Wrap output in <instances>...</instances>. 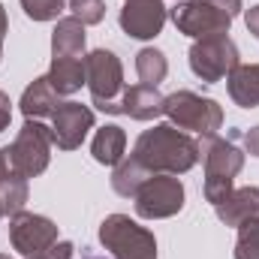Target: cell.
Segmentation results:
<instances>
[{"mask_svg": "<svg viewBox=\"0 0 259 259\" xmlns=\"http://www.w3.org/2000/svg\"><path fill=\"white\" fill-rule=\"evenodd\" d=\"M130 157H136L151 175H184L199 163L202 154L190 133L172 124H154L136 139Z\"/></svg>", "mask_w": 259, "mask_h": 259, "instance_id": "1", "label": "cell"}, {"mask_svg": "<svg viewBox=\"0 0 259 259\" xmlns=\"http://www.w3.org/2000/svg\"><path fill=\"white\" fill-rule=\"evenodd\" d=\"M238 136L241 133L232 130L229 139L202 136V142H199V154L205 160V199L211 205H220L235 190V175L244 169V154L235 145Z\"/></svg>", "mask_w": 259, "mask_h": 259, "instance_id": "2", "label": "cell"}, {"mask_svg": "<svg viewBox=\"0 0 259 259\" xmlns=\"http://www.w3.org/2000/svg\"><path fill=\"white\" fill-rule=\"evenodd\" d=\"M84 72H88L94 106L106 115H121V97L127 84H124V66L118 55L109 49H94L91 55H84Z\"/></svg>", "mask_w": 259, "mask_h": 259, "instance_id": "3", "label": "cell"}, {"mask_svg": "<svg viewBox=\"0 0 259 259\" xmlns=\"http://www.w3.org/2000/svg\"><path fill=\"white\" fill-rule=\"evenodd\" d=\"M100 244L112 259H157V238L127 214H109L100 223Z\"/></svg>", "mask_w": 259, "mask_h": 259, "instance_id": "4", "label": "cell"}, {"mask_svg": "<svg viewBox=\"0 0 259 259\" xmlns=\"http://www.w3.org/2000/svg\"><path fill=\"white\" fill-rule=\"evenodd\" d=\"M52 145H55L52 127H46L42 121H30V118H27L24 127L18 130L15 142L3 148V154H6L9 166H12L18 175L36 178V175H42V172L49 169V163H52Z\"/></svg>", "mask_w": 259, "mask_h": 259, "instance_id": "5", "label": "cell"}, {"mask_svg": "<svg viewBox=\"0 0 259 259\" xmlns=\"http://www.w3.org/2000/svg\"><path fill=\"white\" fill-rule=\"evenodd\" d=\"M169 124L178 130H190L199 136H217V130L223 127V109L217 100L211 97H199L193 91H175L166 97V112Z\"/></svg>", "mask_w": 259, "mask_h": 259, "instance_id": "6", "label": "cell"}, {"mask_svg": "<svg viewBox=\"0 0 259 259\" xmlns=\"http://www.w3.org/2000/svg\"><path fill=\"white\" fill-rule=\"evenodd\" d=\"M187 61H190V69H193V75L199 81L217 84L220 78H226L241 64V55H238V46L229 39V33H217V36L196 39L190 46Z\"/></svg>", "mask_w": 259, "mask_h": 259, "instance_id": "7", "label": "cell"}, {"mask_svg": "<svg viewBox=\"0 0 259 259\" xmlns=\"http://www.w3.org/2000/svg\"><path fill=\"white\" fill-rule=\"evenodd\" d=\"M184 196L187 193L178 175H151L139 187V193L133 196V202L142 220H166L184 208Z\"/></svg>", "mask_w": 259, "mask_h": 259, "instance_id": "8", "label": "cell"}, {"mask_svg": "<svg viewBox=\"0 0 259 259\" xmlns=\"http://www.w3.org/2000/svg\"><path fill=\"white\" fill-rule=\"evenodd\" d=\"M169 18L190 39H205V36L229 33V27H232V15L223 12V9H217L214 3H205V0H178L169 9Z\"/></svg>", "mask_w": 259, "mask_h": 259, "instance_id": "9", "label": "cell"}, {"mask_svg": "<svg viewBox=\"0 0 259 259\" xmlns=\"http://www.w3.org/2000/svg\"><path fill=\"white\" fill-rule=\"evenodd\" d=\"M9 241L21 256H36L42 250H49L58 241V226L55 220L33 214V211H18L9 220Z\"/></svg>", "mask_w": 259, "mask_h": 259, "instance_id": "10", "label": "cell"}, {"mask_svg": "<svg viewBox=\"0 0 259 259\" xmlns=\"http://www.w3.org/2000/svg\"><path fill=\"white\" fill-rule=\"evenodd\" d=\"M169 18V9L163 6V0H124V9L118 15L121 30L130 39H154L157 33H163Z\"/></svg>", "mask_w": 259, "mask_h": 259, "instance_id": "11", "label": "cell"}, {"mask_svg": "<svg viewBox=\"0 0 259 259\" xmlns=\"http://www.w3.org/2000/svg\"><path fill=\"white\" fill-rule=\"evenodd\" d=\"M94 109L81 106V103H64L55 115H52V139L61 151H75L81 148L84 136L94 130Z\"/></svg>", "mask_w": 259, "mask_h": 259, "instance_id": "12", "label": "cell"}, {"mask_svg": "<svg viewBox=\"0 0 259 259\" xmlns=\"http://www.w3.org/2000/svg\"><path fill=\"white\" fill-rule=\"evenodd\" d=\"M166 112V97L151 88V84H133L124 88L121 97V115H127L133 121H154Z\"/></svg>", "mask_w": 259, "mask_h": 259, "instance_id": "13", "label": "cell"}, {"mask_svg": "<svg viewBox=\"0 0 259 259\" xmlns=\"http://www.w3.org/2000/svg\"><path fill=\"white\" fill-rule=\"evenodd\" d=\"M18 106H21L24 118L39 121V118H52V115L64 106V100H61V94L52 88L49 75H39V78H33V81L24 88V94H21Z\"/></svg>", "mask_w": 259, "mask_h": 259, "instance_id": "14", "label": "cell"}, {"mask_svg": "<svg viewBox=\"0 0 259 259\" xmlns=\"http://www.w3.org/2000/svg\"><path fill=\"white\" fill-rule=\"evenodd\" d=\"M214 211L220 223L238 229L241 223H247L250 217L259 214V187H235L220 205H214Z\"/></svg>", "mask_w": 259, "mask_h": 259, "instance_id": "15", "label": "cell"}, {"mask_svg": "<svg viewBox=\"0 0 259 259\" xmlns=\"http://www.w3.org/2000/svg\"><path fill=\"white\" fill-rule=\"evenodd\" d=\"M226 91L235 106L256 109L259 106V64H238L226 75Z\"/></svg>", "mask_w": 259, "mask_h": 259, "instance_id": "16", "label": "cell"}, {"mask_svg": "<svg viewBox=\"0 0 259 259\" xmlns=\"http://www.w3.org/2000/svg\"><path fill=\"white\" fill-rule=\"evenodd\" d=\"M84 42H88V33L78 18H72V15L58 18V24L52 30V58H81Z\"/></svg>", "mask_w": 259, "mask_h": 259, "instance_id": "17", "label": "cell"}, {"mask_svg": "<svg viewBox=\"0 0 259 259\" xmlns=\"http://www.w3.org/2000/svg\"><path fill=\"white\" fill-rule=\"evenodd\" d=\"M24 202H27V178L9 166V160L0 148V208L6 217H12V214L24 211Z\"/></svg>", "mask_w": 259, "mask_h": 259, "instance_id": "18", "label": "cell"}, {"mask_svg": "<svg viewBox=\"0 0 259 259\" xmlns=\"http://www.w3.org/2000/svg\"><path fill=\"white\" fill-rule=\"evenodd\" d=\"M91 154L100 166H118L124 157H127V133L118 127V124H106V127L97 130L94 142H91Z\"/></svg>", "mask_w": 259, "mask_h": 259, "instance_id": "19", "label": "cell"}, {"mask_svg": "<svg viewBox=\"0 0 259 259\" xmlns=\"http://www.w3.org/2000/svg\"><path fill=\"white\" fill-rule=\"evenodd\" d=\"M49 81H52V88H55L61 97H69V94L81 91V84H88L84 58H52Z\"/></svg>", "mask_w": 259, "mask_h": 259, "instance_id": "20", "label": "cell"}, {"mask_svg": "<svg viewBox=\"0 0 259 259\" xmlns=\"http://www.w3.org/2000/svg\"><path fill=\"white\" fill-rule=\"evenodd\" d=\"M148 178H151V172H148L136 157H124V160L112 169V190L118 196H124V199H133Z\"/></svg>", "mask_w": 259, "mask_h": 259, "instance_id": "21", "label": "cell"}, {"mask_svg": "<svg viewBox=\"0 0 259 259\" xmlns=\"http://www.w3.org/2000/svg\"><path fill=\"white\" fill-rule=\"evenodd\" d=\"M136 72L142 78V84H151L157 88L166 75H169V61L160 49H142L136 55Z\"/></svg>", "mask_w": 259, "mask_h": 259, "instance_id": "22", "label": "cell"}, {"mask_svg": "<svg viewBox=\"0 0 259 259\" xmlns=\"http://www.w3.org/2000/svg\"><path fill=\"white\" fill-rule=\"evenodd\" d=\"M235 259H259V214L238 226Z\"/></svg>", "mask_w": 259, "mask_h": 259, "instance_id": "23", "label": "cell"}, {"mask_svg": "<svg viewBox=\"0 0 259 259\" xmlns=\"http://www.w3.org/2000/svg\"><path fill=\"white\" fill-rule=\"evenodd\" d=\"M21 9L30 21H55L66 9V0H21Z\"/></svg>", "mask_w": 259, "mask_h": 259, "instance_id": "24", "label": "cell"}, {"mask_svg": "<svg viewBox=\"0 0 259 259\" xmlns=\"http://www.w3.org/2000/svg\"><path fill=\"white\" fill-rule=\"evenodd\" d=\"M66 6L72 9V18H78L84 27L106 18V0H66Z\"/></svg>", "mask_w": 259, "mask_h": 259, "instance_id": "25", "label": "cell"}, {"mask_svg": "<svg viewBox=\"0 0 259 259\" xmlns=\"http://www.w3.org/2000/svg\"><path fill=\"white\" fill-rule=\"evenodd\" d=\"M72 253H75V247L69 241H55L49 250H42V253H36L30 259H72Z\"/></svg>", "mask_w": 259, "mask_h": 259, "instance_id": "26", "label": "cell"}, {"mask_svg": "<svg viewBox=\"0 0 259 259\" xmlns=\"http://www.w3.org/2000/svg\"><path fill=\"white\" fill-rule=\"evenodd\" d=\"M241 139H244L247 154H250V157H259V124L256 127H250L247 133H241Z\"/></svg>", "mask_w": 259, "mask_h": 259, "instance_id": "27", "label": "cell"}, {"mask_svg": "<svg viewBox=\"0 0 259 259\" xmlns=\"http://www.w3.org/2000/svg\"><path fill=\"white\" fill-rule=\"evenodd\" d=\"M9 121H12V100L0 91V133L9 127Z\"/></svg>", "mask_w": 259, "mask_h": 259, "instance_id": "28", "label": "cell"}, {"mask_svg": "<svg viewBox=\"0 0 259 259\" xmlns=\"http://www.w3.org/2000/svg\"><path fill=\"white\" fill-rule=\"evenodd\" d=\"M244 24H247V30L259 39V3H256V6H250V9L244 12Z\"/></svg>", "mask_w": 259, "mask_h": 259, "instance_id": "29", "label": "cell"}, {"mask_svg": "<svg viewBox=\"0 0 259 259\" xmlns=\"http://www.w3.org/2000/svg\"><path fill=\"white\" fill-rule=\"evenodd\" d=\"M205 3H214L217 9H223V12H229L232 18H235V15H238V12L244 9V6H241V0H205Z\"/></svg>", "mask_w": 259, "mask_h": 259, "instance_id": "30", "label": "cell"}, {"mask_svg": "<svg viewBox=\"0 0 259 259\" xmlns=\"http://www.w3.org/2000/svg\"><path fill=\"white\" fill-rule=\"evenodd\" d=\"M6 30H9V18H6V9L0 3V61H3V39H6Z\"/></svg>", "mask_w": 259, "mask_h": 259, "instance_id": "31", "label": "cell"}, {"mask_svg": "<svg viewBox=\"0 0 259 259\" xmlns=\"http://www.w3.org/2000/svg\"><path fill=\"white\" fill-rule=\"evenodd\" d=\"M81 259H109V256H97V253H81Z\"/></svg>", "mask_w": 259, "mask_h": 259, "instance_id": "32", "label": "cell"}, {"mask_svg": "<svg viewBox=\"0 0 259 259\" xmlns=\"http://www.w3.org/2000/svg\"><path fill=\"white\" fill-rule=\"evenodd\" d=\"M0 259H12V256H9V253H0Z\"/></svg>", "mask_w": 259, "mask_h": 259, "instance_id": "33", "label": "cell"}, {"mask_svg": "<svg viewBox=\"0 0 259 259\" xmlns=\"http://www.w3.org/2000/svg\"><path fill=\"white\" fill-rule=\"evenodd\" d=\"M0 217H3V208H0Z\"/></svg>", "mask_w": 259, "mask_h": 259, "instance_id": "34", "label": "cell"}]
</instances>
